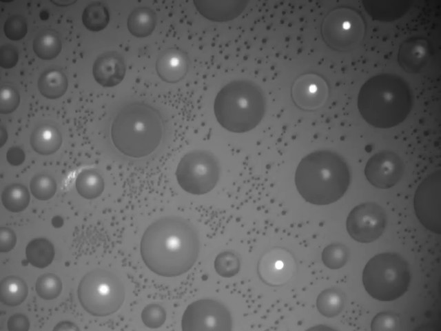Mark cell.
<instances>
[{"instance_id": "21", "label": "cell", "mask_w": 441, "mask_h": 331, "mask_svg": "<svg viewBox=\"0 0 441 331\" xmlns=\"http://www.w3.org/2000/svg\"><path fill=\"white\" fill-rule=\"evenodd\" d=\"M68 79L59 69L51 68L43 72L38 79V89L45 98L56 99L62 97L68 88Z\"/></svg>"}, {"instance_id": "35", "label": "cell", "mask_w": 441, "mask_h": 331, "mask_svg": "<svg viewBox=\"0 0 441 331\" xmlns=\"http://www.w3.org/2000/svg\"><path fill=\"white\" fill-rule=\"evenodd\" d=\"M20 103V94L16 88L3 85L0 89V113L10 114L14 112Z\"/></svg>"}, {"instance_id": "15", "label": "cell", "mask_w": 441, "mask_h": 331, "mask_svg": "<svg viewBox=\"0 0 441 331\" xmlns=\"http://www.w3.org/2000/svg\"><path fill=\"white\" fill-rule=\"evenodd\" d=\"M291 94L294 104L298 108L311 111L325 104L329 95V87L320 75L309 72L296 78L292 85Z\"/></svg>"}, {"instance_id": "20", "label": "cell", "mask_w": 441, "mask_h": 331, "mask_svg": "<svg viewBox=\"0 0 441 331\" xmlns=\"http://www.w3.org/2000/svg\"><path fill=\"white\" fill-rule=\"evenodd\" d=\"M61 143V133L52 124L39 125L34 129L30 136L32 148L41 155H50L56 152Z\"/></svg>"}, {"instance_id": "31", "label": "cell", "mask_w": 441, "mask_h": 331, "mask_svg": "<svg viewBox=\"0 0 441 331\" xmlns=\"http://www.w3.org/2000/svg\"><path fill=\"white\" fill-rule=\"evenodd\" d=\"M32 195L40 201L51 199L57 191V183L54 179L47 174H38L34 176L30 183Z\"/></svg>"}, {"instance_id": "1", "label": "cell", "mask_w": 441, "mask_h": 331, "mask_svg": "<svg viewBox=\"0 0 441 331\" xmlns=\"http://www.w3.org/2000/svg\"><path fill=\"white\" fill-rule=\"evenodd\" d=\"M199 250L196 230L189 221L178 216L163 217L152 223L140 244L145 265L165 277L180 276L189 271L196 261Z\"/></svg>"}, {"instance_id": "32", "label": "cell", "mask_w": 441, "mask_h": 331, "mask_svg": "<svg viewBox=\"0 0 441 331\" xmlns=\"http://www.w3.org/2000/svg\"><path fill=\"white\" fill-rule=\"evenodd\" d=\"M321 258L326 267L331 270H338L347 263L349 251L343 244L331 243L324 248Z\"/></svg>"}, {"instance_id": "29", "label": "cell", "mask_w": 441, "mask_h": 331, "mask_svg": "<svg viewBox=\"0 0 441 331\" xmlns=\"http://www.w3.org/2000/svg\"><path fill=\"white\" fill-rule=\"evenodd\" d=\"M110 21L106 6L101 2H93L85 7L82 14V21L89 30L99 32L103 30Z\"/></svg>"}, {"instance_id": "44", "label": "cell", "mask_w": 441, "mask_h": 331, "mask_svg": "<svg viewBox=\"0 0 441 331\" xmlns=\"http://www.w3.org/2000/svg\"><path fill=\"white\" fill-rule=\"evenodd\" d=\"M7 140V132H6V130L3 128V126H1V129H0V143H1V147H2L3 146V144L5 143V142Z\"/></svg>"}, {"instance_id": "27", "label": "cell", "mask_w": 441, "mask_h": 331, "mask_svg": "<svg viewBox=\"0 0 441 331\" xmlns=\"http://www.w3.org/2000/svg\"><path fill=\"white\" fill-rule=\"evenodd\" d=\"M345 296L336 288L322 291L316 299V308L324 317L331 318L338 315L345 306Z\"/></svg>"}, {"instance_id": "6", "label": "cell", "mask_w": 441, "mask_h": 331, "mask_svg": "<svg viewBox=\"0 0 441 331\" xmlns=\"http://www.w3.org/2000/svg\"><path fill=\"white\" fill-rule=\"evenodd\" d=\"M411 281L409 267L399 254L384 252L369 259L362 272L365 290L373 299L391 301L402 297Z\"/></svg>"}, {"instance_id": "24", "label": "cell", "mask_w": 441, "mask_h": 331, "mask_svg": "<svg viewBox=\"0 0 441 331\" xmlns=\"http://www.w3.org/2000/svg\"><path fill=\"white\" fill-rule=\"evenodd\" d=\"M32 48L36 55L43 60L56 58L61 51L59 34L54 30H44L37 34Z\"/></svg>"}, {"instance_id": "39", "label": "cell", "mask_w": 441, "mask_h": 331, "mask_svg": "<svg viewBox=\"0 0 441 331\" xmlns=\"http://www.w3.org/2000/svg\"><path fill=\"white\" fill-rule=\"evenodd\" d=\"M17 243L14 232L8 227L0 228V252H8L12 250Z\"/></svg>"}, {"instance_id": "23", "label": "cell", "mask_w": 441, "mask_h": 331, "mask_svg": "<svg viewBox=\"0 0 441 331\" xmlns=\"http://www.w3.org/2000/svg\"><path fill=\"white\" fill-rule=\"evenodd\" d=\"M28 294L25 281L15 275L3 278L0 283V300L8 306H17L22 303Z\"/></svg>"}, {"instance_id": "13", "label": "cell", "mask_w": 441, "mask_h": 331, "mask_svg": "<svg viewBox=\"0 0 441 331\" xmlns=\"http://www.w3.org/2000/svg\"><path fill=\"white\" fill-rule=\"evenodd\" d=\"M296 270L294 256L287 250L272 248L260 257L257 264V273L265 284L278 287L287 283Z\"/></svg>"}, {"instance_id": "17", "label": "cell", "mask_w": 441, "mask_h": 331, "mask_svg": "<svg viewBox=\"0 0 441 331\" xmlns=\"http://www.w3.org/2000/svg\"><path fill=\"white\" fill-rule=\"evenodd\" d=\"M126 71L123 57L117 52L103 53L95 60L92 73L95 81L103 87H114L123 79Z\"/></svg>"}, {"instance_id": "40", "label": "cell", "mask_w": 441, "mask_h": 331, "mask_svg": "<svg viewBox=\"0 0 441 331\" xmlns=\"http://www.w3.org/2000/svg\"><path fill=\"white\" fill-rule=\"evenodd\" d=\"M7 325L9 331H27L30 328V321L25 315L17 313L8 319Z\"/></svg>"}, {"instance_id": "10", "label": "cell", "mask_w": 441, "mask_h": 331, "mask_svg": "<svg viewBox=\"0 0 441 331\" xmlns=\"http://www.w3.org/2000/svg\"><path fill=\"white\" fill-rule=\"evenodd\" d=\"M184 331H229L232 319L229 310L220 302L203 299L194 301L185 309L181 319Z\"/></svg>"}, {"instance_id": "37", "label": "cell", "mask_w": 441, "mask_h": 331, "mask_svg": "<svg viewBox=\"0 0 441 331\" xmlns=\"http://www.w3.org/2000/svg\"><path fill=\"white\" fill-rule=\"evenodd\" d=\"M372 331H397L400 330V321L398 315L390 312L377 314L371 321Z\"/></svg>"}, {"instance_id": "12", "label": "cell", "mask_w": 441, "mask_h": 331, "mask_svg": "<svg viewBox=\"0 0 441 331\" xmlns=\"http://www.w3.org/2000/svg\"><path fill=\"white\" fill-rule=\"evenodd\" d=\"M387 216L383 208L373 202L355 206L349 213L346 227L349 236L360 243H371L383 233Z\"/></svg>"}, {"instance_id": "43", "label": "cell", "mask_w": 441, "mask_h": 331, "mask_svg": "<svg viewBox=\"0 0 441 331\" xmlns=\"http://www.w3.org/2000/svg\"><path fill=\"white\" fill-rule=\"evenodd\" d=\"M52 224L56 228H61L63 225V219L60 216H55L52 219Z\"/></svg>"}, {"instance_id": "8", "label": "cell", "mask_w": 441, "mask_h": 331, "mask_svg": "<svg viewBox=\"0 0 441 331\" xmlns=\"http://www.w3.org/2000/svg\"><path fill=\"white\" fill-rule=\"evenodd\" d=\"M320 32L325 44L338 52L355 49L362 41L366 23L360 12L345 6L329 10L322 19Z\"/></svg>"}, {"instance_id": "5", "label": "cell", "mask_w": 441, "mask_h": 331, "mask_svg": "<svg viewBox=\"0 0 441 331\" xmlns=\"http://www.w3.org/2000/svg\"><path fill=\"white\" fill-rule=\"evenodd\" d=\"M266 98L262 88L248 79H236L225 85L217 93L214 112L218 123L234 133L255 128L263 119Z\"/></svg>"}, {"instance_id": "34", "label": "cell", "mask_w": 441, "mask_h": 331, "mask_svg": "<svg viewBox=\"0 0 441 331\" xmlns=\"http://www.w3.org/2000/svg\"><path fill=\"white\" fill-rule=\"evenodd\" d=\"M141 317L145 326L150 328H158L165 323L166 312L159 304L150 303L143 309Z\"/></svg>"}, {"instance_id": "4", "label": "cell", "mask_w": 441, "mask_h": 331, "mask_svg": "<svg viewBox=\"0 0 441 331\" xmlns=\"http://www.w3.org/2000/svg\"><path fill=\"white\" fill-rule=\"evenodd\" d=\"M163 134L160 112L143 102H132L123 106L111 126V139L116 149L132 158L152 153L159 146Z\"/></svg>"}, {"instance_id": "19", "label": "cell", "mask_w": 441, "mask_h": 331, "mask_svg": "<svg viewBox=\"0 0 441 331\" xmlns=\"http://www.w3.org/2000/svg\"><path fill=\"white\" fill-rule=\"evenodd\" d=\"M248 3L242 0H211L194 1L197 11L208 20L227 22L237 18Z\"/></svg>"}, {"instance_id": "2", "label": "cell", "mask_w": 441, "mask_h": 331, "mask_svg": "<svg viewBox=\"0 0 441 331\" xmlns=\"http://www.w3.org/2000/svg\"><path fill=\"white\" fill-rule=\"evenodd\" d=\"M413 94L400 76L389 72L377 74L361 86L357 100L364 120L377 128H390L402 123L413 108Z\"/></svg>"}, {"instance_id": "9", "label": "cell", "mask_w": 441, "mask_h": 331, "mask_svg": "<svg viewBox=\"0 0 441 331\" xmlns=\"http://www.w3.org/2000/svg\"><path fill=\"white\" fill-rule=\"evenodd\" d=\"M220 164L216 156L205 150H194L180 159L175 172L180 187L187 193L201 195L216 185Z\"/></svg>"}, {"instance_id": "22", "label": "cell", "mask_w": 441, "mask_h": 331, "mask_svg": "<svg viewBox=\"0 0 441 331\" xmlns=\"http://www.w3.org/2000/svg\"><path fill=\"white\" fill-rule=\"evenodd\" d=\"M156 21V13L151 8L139 7L130 14L127 21V29L133 36L144 38L153 32Z\"/></svg>"}, {"instance_id": "16", "label": "cell", "mask_w": 441, "mask_h": 331, "mask_svg": "<svg viewBox=\"0 0 441 331\" xmlns=\"http://www.w3.org/2000/svg\"><path fill=\"white\" fill-rule=\"evenodd\" d=\"M429 57L430 47L428 41L421 37H412L400 44L398 61L406 72L416 74L424 68Z\"/></svg>"}, {"instance_id": "33", "label": "cell", "mask_w": 441, "mask_h": 331, "mask_svg": "<svg viewBox=\"0 0 441 331\" xmlns=\"http://www.w3.org/2000/svg\"><path fill=\"white\" fill-rule=\"evenodd\" d=\"M214 269L222 277L235 276L240 270V262L236 254L230 251L218 254L214 260Z\"/></svg>"}, {"instance_id": "18", "label": "cell", "mask_w": 441, "mask_h": 331, "mask_svg": "<svg viewBox=\"0 0 441 331\" xmlns=\"http://www.w3.org/2000/svg\"><path fill=\"white\" fill-rule=\"evenodd\" d=\"M189 69V59L181 50L170 48L162 51L156 61V70L165 82L174 83L182 80Z\"/></svg>"}, {"instance_id": "7", "label": "cell", "mask_w": 441, "mask_h": 331, "mask_svg": "<svg viewBox=\"0 0 441 331\" xmlns=\"http://www.w3.org/2000/svg\"><path fill=\"white\" fill-rule=\"evenodd\" d=\"M125 288L114 273L101 268L87 272L80 281L77 296L83 308L96 317L116 312L125 300Z\"/></svg>"}, {"instance_id": "45", "label": "cell", "mask_w": 441, "mask_h": 331, "mask_svg": "<svg viewBox=\"0 0 441 331\" xmlns=\"http://www.w3.org/2000/svg\"><path fill=\"white\" fill-rule=\"evenodd\" d=\"M52 2L54 4H56L59 6H68L71 4H73L76 1H52Z\"/></svg>"}, {"instance_id": "3", "label": "cell", "mask_w": 441, "mask_h": 331, "mask_svg": "<svg viewBox=\"0 0 441 331\" xmlns=\"http://www.w3.org/2000/svg\"><path fill=\"white\" fill-rule=\"evenodd\" d=\"M350 179L345 160L329 150H316L304 157L295 173V184L300 196L318 205L339 200L347 190Z\"/></svg>"}, {"instance_id": "42", "label": "cell", "mask_w": 441, "mask_h": 331, "mask_svg": "<svg viewBox=\"0 0 441 331\" xmlns=\"http://www.w3.org/2000/svg\"><path fill=\"white\" fill-rule=\"evenodd\" d=\"M78 327L72 322L64 321L59 322L54 328V330H79Z\"/></svg>"}, {"instance_id": "11", "label": "cell", "mask_w": 441, "mask_h": 331, "mask_svg": "<svg viewBox=\"0 0 441 331\" xmlns=\"http://www.w3.org/2000/svg\"><path fill=\"white\" fill-rule=\"evenodd\" d=\"M441 172L435 171L418 185L413 198L416 217L429 231L440 234L441 231Z\"/></svg>"}, {"instance_id": "38", "label": "cell", "mask_w": 441, "mask_h": 331, "mask_svg": "<svg viewBox=\"0 0 441 331\" xmlns=\"http://www.w3.org/2000/svg\"><path fill=\"white\" fill-rule=\"evenodd\" d=\"M19 59L17 48L11 45L6 44L0 48V66L5 69H10L16 66Z\"/></svg>"}, {"instance_id": "25", "label": "cell", "mask_w": 441, "mask_h": 331, "mask_svg": "<svg viewBox=\"0 0 441 331\" xmlns=\"http://www.w3.org/2000/svg\"><path fill=\"white\" fill-rule=\"evenodd\" d=\"M25 255L28 261L34 267L46 268L53 261L54 245L45 238H36L28 243Z\"/></svg>"}, {"instance_id": "41", "label": "cell", "mask_w": 441, "mask_h": 331, "mask_svg": "<svg viewBox=\"0 0 441 331\" xmlns=\"http://www.w3.org/2000/svg\"><path fill=\"white\" fill-rule=\"evenodd\" d=\"M25 158V156L23 150L17 146L10 148L6 153L8 162L13 166H18L22 164Z\"/></svg>"}, {"instance_id": "36", "label": "cell", "mask_w": 441, "mask_h": 331, "mask_svg": "<svg viewBox=\"0 0 441 331\" xmlns=\"http://www.w3.org/2000/svg\"><path fill=\"white\" fill-rule=\"evenodd\" d=\"M3 31L9 39L21 40L24 38L28 31L26 21L22 16L12 15L4 23Z\"/></svg>"}, {"instance_id": "30", "label": "cell", "mask_w": 441, "mask_h": 331, "mask_svg": "<svg viewBox=\"0 0 441 331\" xmlns=\"http://www.w3.org/2000/svg\"><path fill=\"white\" fill-rule=\"evenodd\" d=\"M35 289L41 299L52 300L60 295L62 291V281L55 274L45 273L37 278Z\"/></svg>"}, {"instance_id": "14", "label": "cell", "mask_w": 441, "mask_h": 331, "mask_svg": "<svg viewBox=\"0 0 441 331\" xmlns=\"http://www.w3.org/2000/svg\"><path fill=\"white\" fill-rule=\"evenodd\" d=\"M404 168V163L398 154L384 150L369 159L364 171L366 179L373 186L387 189L400 181Z\"/></svg>"}, {"instance_id": "28", "label": "cell", "mask_w": 441, "mask_h": 331, "mask_svg": "<svg viewBox=\"0 0 441 331\" xmlns=\"http://www.w3.org/2000/svg\"><path fill=\"white\" fill-rule=\"evenodd\" d=\"M30 196L28 188L20 183H12L6 186L1 194V201L6 210L19 212L28 205Z\"/></svg>"}, {"instance_id": "26", "label": "cell", "mask_w": 441, "mask_h": 331, "mask_svg": "<svg viewBox=\"0 0 441 331\" xmlns=\"http://www.w3.org/2000/svg\"><path fill=\"white\" fill-rule=\"evenodd\" d=\"M75 186L81 197L87 199H93L102 194L105 183L102 176L96 170L85 169L78 174Z\"/></svg>"}]
</instances>
